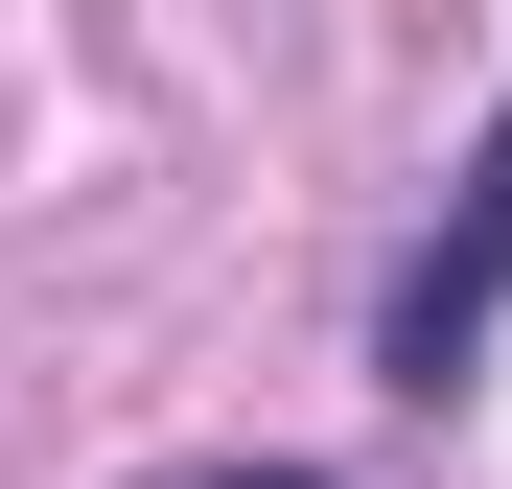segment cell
<instances>
[{"instance_id": "6da1fadb", "label": "cell", "mask_w": 512, "mask_h": 489, "mask_svg": "<svg viewBox=\"0 0 512 489\" xmlns=\"http://www.w3.org/2000/svg\"><path fill=\"white\" fill-rule=\"evenodd\" d=\"M489 303H512V117L466 140V210H443V257L396 280V326H373V373H396V396H466V350H489Z\"/></svg>"}, {"instance_id": "7a4b0ae2", "label": "cell", "mask_w": 512, "mask_h": 489, "mask_svg": "<svg viewBox=\"0 0 512 489\" xmlns=\"http://www.w3.org/2000/svg\"><path fill=\"white\" fill-rule=\"evenodd\" d=\"M210 489H326V466H210Z\"/></svg>"}]
</instances>
